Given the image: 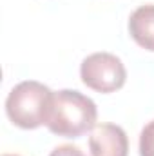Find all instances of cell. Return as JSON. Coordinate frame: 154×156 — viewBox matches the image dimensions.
<instances>
[{
	"instance_id": "1",
	"label": "cell",
	"mask_w": 154,
	"mask_h": 156,
	"mask_svg": "<svg viewBox=\"0 0 154 156\" xmlns=\"http://www.w3.org/2000/svg\"><path fill=\"white\" fill-rule=\"evenodd\" d=\"M96 104L89 96L78 91L62 89L54 93L47 129L58 136L78 138L96 127Z\"/></svg>"
},
{
	"instance_id": "2",
	"label": "cell",
	"mask_w": 154,
	"mask_h": 156,
	"mask_svg": "<svg viewBox=\"0 0 154 156\" xmlns=\"http://www.w3.org/2000/svg\"><path fill=\"white\" fill-rule=\"evenodd\" d=\"M54 93L35 80H26L16 83L5 100L7 118L22 129H37L47 125L53 111Z\"/></svg>"
},
{
	"instance_id": "3",
	"label": "cell",
	"mask_w": 154,
	"mask_h": 156,
	"mask_svg": "<svg viewBox=\"0 0 154 156\" xmlns=\"http://www.w3.org/2000/svg\"><path fill=\"white\" fill-rule=\"evenodd\" d=\"M82 82L98 93H113L123 87L127 71L123 62L111 53H93L80 66Z\"/></svg>"
},
{
	"instance_id": "4",
	"label": "cell",
	"mask_w": 154,
	"mask_h": 156,
	"mask_svg": "<svg viewBox=\"0 0 154 156\" xmlns=\"http://www.w3.org/2000/svg\"><path fill=\"white\" fill-rule=\"evenodd\" d=\"M91 156H127L129 140L125 131L114 123H98L89 136Z\"/></svg>"
},
{
	"instance_id": "5",
	"label": "cell",
	"mask_w": 154,
	"mask_h": 156,
	"mask_svg": "<svg viewBox=\"0 0 154 156\" xmlns=\"http://www.w3.org/2000/svg\"><path fill=\"white\" fill-rule=\"evenodd\" d=\"M129 33L140 47L154 51V4L140 5L131 15Z\"/></svg>"
},
{
	"instance_id": "6",
	"label": "cell",
	"mask_w": 154,
	"mask_h": 156,
	"mask_svg": "<svg viewBox=\"0 0 154 156\" xmlns=\"http://www.w3.org/2000/svg\"><path fill=\"white\" fill-rule=\"evenodd\" d=\"M140 156H154V120L149 122L140 134Z\"/></svg>"
},
{
	"instance_id": "7",
	"label": "cell",
	"mask_w": 154,
	"mask_h": 156,
	"mask_svg": "<svg viewBox=\"0 0 154 156\" xmlns=\"http://www.w3.org/2000/svg\"><path fill=\"white\" fill-rule=\"evenodd\" d=\"M49 156H85L82 153V149L76 145H71V144H64V145H58Z\"/></svg>"
},
{
	"instance_id": "8",
	"label": "cell",
	"mask_w": 154,
	"mask_h": 156,
	"mask_svg": "<svg viewBox=\"0 0 154 156\" xmlns=\"http://www.w3.org/2000/svg\"><path fill=\"white\" fill-rule=\"evenodd\" d=\"M4 156H16V154H4Z\"/></svg>"
}]
</instances>
